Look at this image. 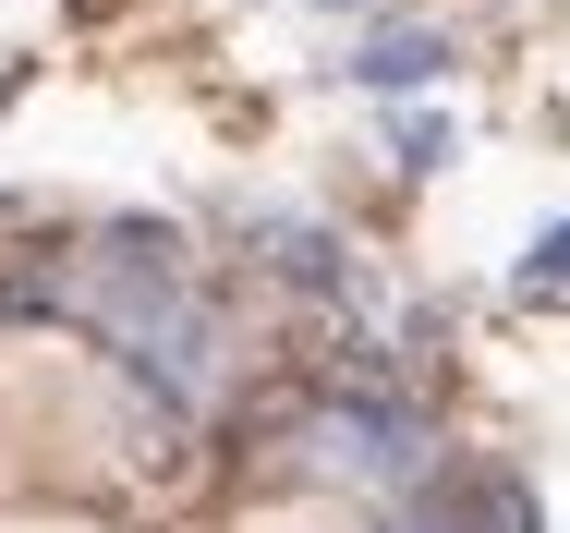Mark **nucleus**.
<instances>
[{
	"label": "nucleus",
	"instance_id": "nucleus-1",
	"mask_svg": "<svg viewBox=\"0 0 570 533\" xmlns=\"http://www.w3.org/2000/svg\"><path fill=\"white\" fill-rule=\"evenodd\" d=\"M86 316L110 339L121 364H146L170 401H207V376H219V316L183 292V267L158 255V230H121L110 255L86 267Z\"/></svg>",
	"mask_w": 570,
	"mask_h": 533
},
{
	"label": "nucleus",
	"instance_id": "nucleus-3",
	"mask_svg": "<svg viewBox=\"0 0 570 533\" xmlns=\"http://www.w3.org/2000/svg\"><path fill=\"white\" fill-rule=\"evenodd\" d=\"M364 86H438L450 73V37H425V24H389V37H364V61H352Z\"/></svg>",
	"mask_w": 570,
	"mask_h": 533
},
{
	"label": "nucleus",
	"instance_id": "nucleus-8",
	"mask_svg": "<svg viewBox=\"0 0 570 533\" xmlns=\"http://www.w3.org/2000/svg\"><path fill=\"white\" fill-rule=\"evenodd\" d=\"M522 279H570V230H547V243L522 255Z\"/></svg>",
	"mask_w": 570,
	"mask_h": 533
},
{
	"label": "nucleus",
	"instance_id": "nucleus-7",
	"mask_svg": "<svg viewBox=\"0 0 570 533\" xmlns=\"http://www.w3.org/2000/svg\"><path fill=\"white\" fill-rule=\"evenodd\" d=\"M485 533H534V497H522V485H498V510H485Z\"/></svg>",
	"mask_w": 570,
	"mask_h": 533
},
{
	"label": "nucleus",
	"instance_id": "nucleus-9",
	"mask_svg": "<svg viewBox=\"0 0 570 533\" xmlns=\"http://www.w3.org/2000/svg\"><path fill=\"white\" fill-rule=\"evenodd\" d=\"M316 12H364V0H316Z\"/></svg>",
	"mask_w": 570,
	"mask_h": 533
},
{
	"label": "nucleus",
	"instance_id": "nucleus-5",
	"mask_svg": "<svg viewBox=\"0 0 570 533\" xmlns=\"http://www.w3.org/2000/svg\"><path fill=\"white\" fill-rule=\"evenodd\" d=\"M389 533H473V510H438V497H413V510H389Z\"/></svg>",
	"mask_w": 570,
	"mask_h": 533
},
{
	"label": "nucleus",
	"instance_id": "nucleus-4",
	"mask_svg": "<svg viewBox=\"0 0 570 533\" xmlns=\"http://www.w3.org/2000/svg\"><path fill=\"white\" fill-rule=\"evenodd\" d=\"M267 267H292V279H341V255H328L304 218H267Z\"/></svg>",
	"mask_w": 570,
	"mask_h": 533
},
{
	"label": "nucleus",
	"instance_id": "nucleus-2",
	"mask_svg": "<svg viewBox=\"0 0 570 533\" xmlns=\"http://www.w3.org/2000/svg\"><path fill=\"white\" fill-rule=\"evenodd\" d=\"M292 461L304 473H341V485H413L425 473V425L401 401H328L316 425L292 436Z\"/></svg>",
	"mask_w": 570,
	"mask_h": 533
},
{
	"label": "nucleus",
	"instance_id": "nucleus-6",
	"mask_svg": "<svg viewBox=\"0 0 570 533\" xmlns=\"http://www.w3.org/2000/svg\"><path fill=\"white\" fill-rule=\"evenodd\" d=\"M450 158V121H401V170H438Z\"/></svg>",
	"mask_w": 570,
	"mask_h": 533
}]
</instances>
